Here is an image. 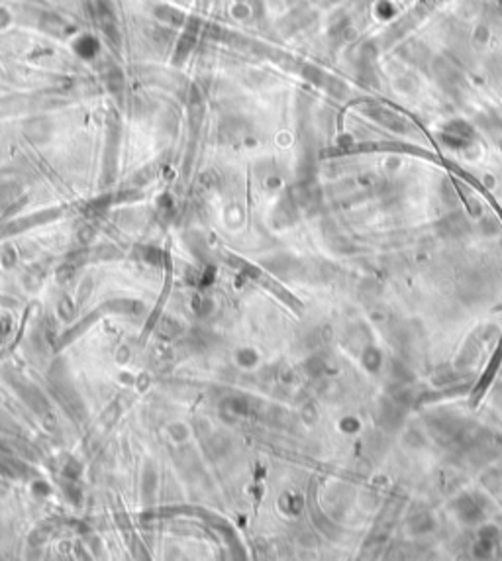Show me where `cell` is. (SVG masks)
<instances>
[{"mask_svg": "<svg viewBox=\"0 0 502 561\" xmlns=\"http://www.w3.org/2000/svg\"><path fill=\"white\" fill-rule=\"evenodd\" d=\"M42 24H44L47 30H59V28L63 26V22H61L55 14H45L44 20H42Z\"/></svg>", "mask_w": 502, "mask_h": 561, "instance_id": "cell-2", "label": "cell"}, {"mask_svg": "<svg viewBox=\"0 0 502 561\" xmlns=\"http://www.w3.org/2000/svg\"><path fill=\"white\" fill-rule=\"evenodd\" d=\"M94 16H96V20H99L100 24V28L104 30V33L108 35L112 42H118V28H116V18H114V14L110 12V8L104 4V2H99L96 4V12H94Z\"/></svg>", "mask_w": 502, "mask_h": 561, "instance_id": "cell-1", "label": "cell"}]
</instances>
